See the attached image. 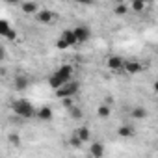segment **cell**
Returning a JSON list of instances; mask_svg holds the SVG:
<instances>
[{"label": "cell", "instance_id": "cell-1", "mask_svg": "<svg viewBox=\"0 0 158 158\" xmlns=\"http://www.w3.org/2000/svg\"><path fill=\"white\" fill-rule=\"evenodd\" d=\"M73 73H74L73 65H67V63H65V65H60V67L50 74V78H48V86H50L54 91L61 89L65 84H69V82H71Z\"/></svg>", "mask_w": 158, "mask_h": 158}, {"label": "cell", "instance_id": "cell-2", "mask_svg": "<svg viewBox=\"0 0 158 158\" xmlns=\"http://www.w3.org/2000/svg\"><path fill=\"white\" fill-rule=\"evenodd\" d=\"M11 110L15 112V115L23 117V119H32V117L37 115L34 104H32L30 101H26V99H17V101H13V102H11Z\"/></svg>", "mask_w": 158, "mask_h": 158}, {"label": "cell", "instance_id": "cell-3", "mask_svg": "<svg viewBox=\"0 0 158 158\" xmlns=\"http://www.w3.org/2000/svg\"><path fill=\"white\" fill-rule=\"evenodd\" d=\"M78 89H80V84H78L76 80H71V82H69V84H65L61 89L54 91V95H56L58 99L65 101V99H73V97L78 93Z\"/></svg>", "mask_w": 158, "mask_h": 158}, {"label": "cell", "instance_id": "cell-4", "mask_svg": "<svg viewBox=\"0 0 158 158\" xmlns=\"http://www.w3.org/2000/svg\"><path fill=\"white\" fill-rule=\"evenodd\" d=\"M106 67L110 69V71H123L125 69V58H121V56H110L108 60H106Z\"/></svg>", "mask_w": 158, "mask_h": 158}, {"label": "cell", "instance_id": "cell-5", "mask_svg": "<svg viewBox=\"0 0 158 158\" xmlns=\"http://www.w3.org/2000/svg\"><path fill=\"white\" fill-rule=\"evenodd\" d=\"M127 74H138L143 71V65L138 61V60H125V69H123Z\"/></svg>", "mask_w": 158, "mask_h": 158}, {"label": "cell", "instance_id": "cell-6", "mask_svg": "<svg viewBox=\"0 0 158 158\" xmlns=\"http://www.w3.org/2000/svg\"><path fill=\"white\" fill-rule=\"evenodd\" d=\"M13 88L15 91H24L30 88V78L26 74H17L15 76V80H13Z\"/></svg>", "mask_w": 158, "mask_h": 158}, {"label": "cell", "instance_id": "cell-7", "mask_svg": "<svg viewBox=\"0 0 158 158\" xmlns=\"http://www.w3.org/2000/svg\"><path fill=\"white\" fill-rule=\"evenodd\" d=\"M21 10H23L24 15H37L41 11L37 2H21Z\"/></svg>", "mask_w": 158, "mask_h": 158}, {"label": "cell", "instance_id": "cell-8", "mask_svg": "<svg viewBox=\"0 0 158 158\" xmlns=\"http://www.w3.org/2000/svg\"><path fill=\"white\" fill-rule=\"evenodd\" d=\"M74 34H76V37H78V43H84V41H88L89 37H91V30H89V26H76L74 28Z\"/></svg>", "mask_w": 158, "mask_h": 158}, {"label": "cell", "instance_id": "cell-9", "mask_svg": "<svg viewBox=\"0 0 158 158\" xmlns=\"http://www.w3.org/2000/svg\"><path fill=\"white\" fill-rule=\"evenodd\" d=\"M54 17H56V13L50 11V10H41V11L35 15V19H37L41 24H50V23L54 21Z\"/></svg>", "mask_w": 158, "mask_h": 158}, {"label": "cell", "instance_id": "cell-10", "mask_svg": "<svg viewBox=\"0 0 158 158\" xmlns=\"http://www.w3.org/2000/svg\"><path fill=\"white\" fill-rule=\"evenodd\" d=\"M61 39L69 45V47H74V45H78V37H76V34H74V28H67V30H63V34H61Z\"/></svg>", "mask_w": 158, "mask_h": 158}, {"label": "cell", "instance_id": "cell-11", "mask_svg": "<svg viewBox=\"0 0 158 158\" xmlns=\"http://www.w3.org/2000/svg\"><path fill=\"white\" fill-rule=\"evenodd\" d=\"M104 152H106V149H104V145L101 141H93L89 145V154L93 158H104Z\"/></svg>", "mask_w": 158, "mask_h": 158}, {"label": "cell", "instance_id": "cell-12", "mask_svg": "<svg viewBox=\"0 0 158 158\" xmlns=\"http://www.w3.org/2000/svg\"><path fill=\"white\" fill-rule=\"evenodd\" d=\"M130 115H132V119L143 121V119H147V117H149V110H147V108H143V106H134V108L130 110Z\"/></svg>", "mask_w": 158, "mask_h": 158}, {"label": "cell", "instance_id": "cell-13", "mask_svg": "<svg viewBox=\"0 0 158 158\" xmlns=\"http://www.w3.org/2000/svg\"><path fill=\"white\" fill-rule=\"evenodd\" d=\"M117 134H119V138H132V136H136V128L132 125H121L117 128Z\"/></svg>", "mask_w": 158, "mask_h": 158}, {"label": "cell", "instance_id": "cell-14", "mask_svg": "<svg viewBox=\"0 0 158 158\" xmlns=\"http://www.w3.org/2000/svg\"><path fill=\"white\" fill-rule=\"evenodd\" d=\"M52 115H54V114H52V110H50L48 106H41V108L37 110V115H35V117H37L39 121H50Z\"/></svg>", "mask_w": 158, "mask_h": 158}, {"label": "cell", "instance_id": "cell-15", "mask_svg": "<svg viewBox=\"0 0 158 158\" xmlns=\"http://www.w3.org/2000/svg\"><path fill=\"white\" fill-rule=\"evenodd\" d=\"M74 134L80 138L84 143H86V141H89V138H91V130H89V127H78V128L74 130Z\"/></svg>", "mask_w": 158, "mask_h": 158}, {"label": "cell", "instance_id": "cell-16", "mask_svg": "<svg viewBox=\"0 0 158 158\" xmlns=\"http://www.w3.org/2000/svg\"><path fill=\"white\" fill-rule=\"evenodd\" d=\"M110 114H112V110H110V104H99V108H97V115L101 117V119H108L110 117Z\"/></svg>", "mask_w": 158, "mask_h": 158}, {"label": "cell", "instance_id": "cell-17", "mask_svg": "<svg viewBox=\"0 0 158 158\" xmlns=\"http://www.w3.org/2000/svg\"><path fill=\"white\" fill-rule=\"evenodd\" d=\"M11 26H10V23L6 21V19H0V35L2 37H8L10 34H11Z\"/></svg>", "mask_w": 158, "mask_h": 158}, {"label": "cell", "instance_id": "cell-18", "mask_svg": "<svg viewBox=\"0 0 158 158\" xmlns=\"http://www.w3.org/2000/svg\"><path fill=\"white\" fill-rule=\"evenodd\" d=\"M114 13H115V15H127V13H128V6L123 4V2H119V4L114 6Z\"/></svg>", "mask_w": 158, "mask_h": 158}, {"label": "cell", "instance_id": "cell-19", "mask_svg": "<svg viewBox=\"0 0 158 158\" xmlns=\"http://www.w3.org/2000/svg\"><path fill=\"white\" fill-rule=\"evenodd\" d=\"M69 115L73 117V119H82V115H84V112L78 108V106H71L69 108Z\"/></svg>", "mask_w": 158, "mask_h": 158}, {"label": "cell", "instance_id": "cell-20", "mask_svg": "<svg viewBox=\"0 0 158 158\" xmlns=\"http://www.w3.org/2000/svg\"><path fill=\"white\" fill-rule=\"evenodd\" d=\"M69 143H71V145H73V147H74V149H80V147H82V145H84V141H82V139H80V138H78V136H76V134H74V132H73V134H71V138H69Z\"/></svg>", "mask_w": 158, "mask_h": 158}, {"label": "cell", "instance_id": "cell-21", "mask_svg": "<svg viewBox=\"0 0 158 158\" xmlns=\"http://www.w3.org/2000/svg\"><path fill=\"white\" fill-rule=\"evenodd\" d=\"M130 8H132L134 11H143V10H145V2H141V0H134V2L130 4Z\"/></svg>", "mask_w": 158, "mask_h": 158}, {"label": "cell", "instance_id": "cell-22", "mask_svg": "<svg viewBox=\"0 0 158 158\" xmlns=\"http://www.w3.org/2000/svg\"><path fill=\"white\" fill-rule=\"evenodd\" d=\"M8 139H10V143H11V145H15V147H19V145H21V138H19V134H10V136H8Z\"/></svg>", "mask_w": 158, "mask_h": 158}, {"label": "cell", "instance_id": "cell-23", "mask_svg": "<svg viewBox=\"0 0 158 158\" xmlns=\"http://www.w3.org/2000/svg\"><path fill=\"white\" fill-rule=\"evenodd\" d=\"M56 47H58V48H61V50H65V48H69V45H67V43H65V41H63L61 37H60V39L56 41Z\"/></svg>", "mask_w": 158, "mask_h": 158}, {"label": "cell", "instance_id": "cell-24", "mask_svg": "<svg viewBox=\"0 0 158 158\" xmlns=\"http://www.w3.org/2000/svg\"><path fill=\"white\" fill-rule=\"evenodd\" d=\"M154 91H156V93H158V80H156V82H154Z\"/></svg>", "mask_w": 158, "mask_h": 158}, {"label": "cell", "instance_id": "cell-25", "mask_svg": "<svg viewBox=\"0 0 158 158\" xmlns=\"http://www.w3.org/2000/svg\"><path fill=\"white\" fill-rule=\"evenodd\" d=\"M71 158H74V156H71Z\"/></svg>", "mask_w": 158, "mask_h": 158}, {"label": "cell", "instance_id": "cell-26", "mask_svg": "<svg viewBox=\"0 0 158 158\" xmlns=\"http://www.w3.org/2000/svg\"><path fill=\"white\" fill-rule=\"evenodd\" d=\"M156 54H158V50H156Z\"/></svg>", "mask_w": 158, "mask_h": 158}]
</instances>
